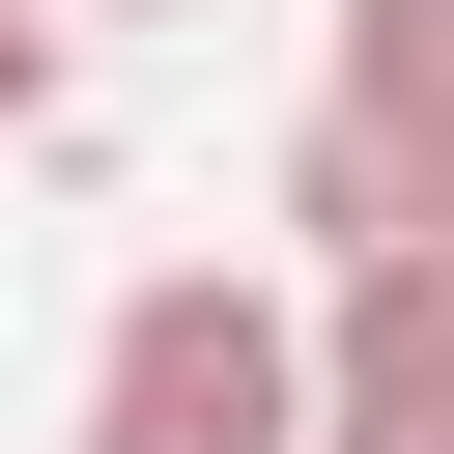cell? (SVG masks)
<instances>
[{
  "instance_id": "1",
  "label": "cell",
  "mask_w": 454,
  "mask_h": 454,
  "mask_svg": "<svg viewBox=\"0 0 454 454\" xmlns=\"http://www.w3.org/2000/svg\"><path fill=\"white\" fill-rule=\"evenodd\" d=\"M85 454H312V312H284L255 255L114 284V340H85Z\"/></svg>"
},
{
  "instance_id": "3",
  "label": "cell",
  "mask_w": 454,
  "mask_h": 454,
  "mask_svg": "<svg viewBox=\"0 0 454 454\" xmlns=\"http://www.w3.org/2000/svg\"><path fill=\"white\" fill-rule=\"evenodd\" d=\"M426 227H454V199H426L369 114H284V255H312V284H340V255H426Z\"/></svg>"
},
{
  "instance_id": "5",
  "label": "cell",
  "mask_w": 454,
  "mask_h": 454,
  "mask_svg": "<svg viewBox=\"0 0 454 454\" xmlns=\"http://www.w3.org/2000/svg\"><path fill=\"white\" fill-rule=\"evenodd\" d=\"M57 85H85V0H0V142H57Z\"/></svg>"
},
{
  "instance_id": "6",
  "label": "cell",
  "mask_w": 454,
  "mask_h": 454,
  "mask_svg": "<svg viewBox=\"0 0 454 454\" xmlns=\"http://www.w3.org/2000/svg\"><path fill=\"white\" fill-rule=\"evenodd\" d=\"M85 28H170V0H85Z\"/></svg>"
},
{
  "instance_id": "4",
  "label": "cell",
  "mask_w": 454,
  "mask_h": 454,
  "mask_svg": "<svg viewBox=\"0 0 454 454\" xmlns=\"http://www.w3.org/2000/svg\"><path fill=\"white\" fill-rule=\"evenodd\" d=\"M312 114H369V142L454 199V0H340V85H312Z\"/></svg>"
},
{
  "instance_id": "2",
  "label": "cell",
  "mask_w": 454,
  "mask_h": 454,
  "mask_svg": "<svg viewBox=\"0 0 454 454\" xmlns=\"http://www.w3.org/2000/svg\"><path fill=\"white\" fill-rule=\"evenodd\" d=\"M312 454H454V227L312 284Z\"/></svg>"
}]
</instances>
